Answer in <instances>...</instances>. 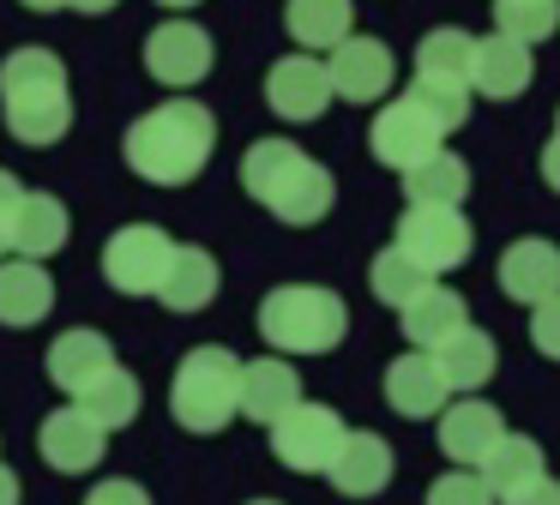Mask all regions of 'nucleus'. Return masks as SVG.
Masks as SVG:
<instances>
[{"instance_id": "obj_1", "label": "nucleus", "mask_w": 560, "mask_h": 505, "mask_svg": "<svg viewBox=\"0 0 560 505\" xmlns=\"http://www.w3.org/2000/svg\"><path fill=\"white\" fill-rule=\"evenodd\" d=\"M211 151H218V120H211V108L194 103V96L158 103L151 115H139L121 139L127 168H133L139 180H151V187H187V180L211 163Z\"/></svg>"}, {"instance_id": "obj_2", "label": "nucleus", "mask_w": 560, "mask_h": 505, "mask_svg": "<svg viewBox=\"0 0 560 505\" xmlns=\"http://www.w3.org/2000/svg\"><path fill=\"white\" fill-rule=\"evenodd\" d=\"M0 115L19 144H55L73 127V91L67 67L49 48H13L0 60Z\"/></svg>"}, {"instance_id": "obj_3", "label": "nucleus", "mask_w": 560, "mask_h": 505, "mask_svg": "<svg viewBox=\"0 0 560 505\" xmlns=\"http://www.w3.org/2000/svg\"><path fill=\"white\" fill-rule=\"evenodd\" d=\"M242 187H247V199H259L271 216H278V223H295V228L319 223V216L331 211V175H326V163H314V156H307L302 144H290V139L247 144Z\"/></svg>"}, {"instance_id": "obj_4", "label": "nucleus", "mask_w": 560, "mask_h": 505, "mask_svg": "<svg viewBox=\"0 0 560 505\" xmlns=\"http://www.w3.org/2000/svg\"><path fill=\"white\" fill-rule=\"evenodd\" d=\"M350 331V307L319 283H283L259 301V337L283 355H326Z\"/></svg>"}, {"instance_id": "obj_5", "label": "nucleus", "mask_w": 560, "mask_h": 505, "mask_svg": "<svg viewBox=\"0 0 560 505\" xmlns=\"http://www.w3.org/2000/svg\"><path fill=\"white\" fill-rule=\"evenodd\" d=\"M170 415L187 433H223L242 415V361L223 343H199L182 355L170 385Z\"/></svg>"}, {"instance_id": "obj_6", "label": "nucleus", "mask_w": 560, "mask_h": 505, "mask_svg": "<svg viewBox=\"0 0 560 505\" xmlns=\"http://www.w3.org/2000/svg\"><path fill=\"white\" fill-rule=\"evenodd\" d=\"M343 415L326 403H290L278 421H271V457H278L283 469H295V475H326V463L338 457L343 445Z\"/></svg>"}, {"instance_id": "obj_7", "label": "nucleus", "mask_w": 560, "mask_h": 505, "mask_svg": "<svg viewBox=\"0 0 560 505\" xmlns=\"http://www.w3.org/2000/svg\"><path fill=\"white\" fill-rule=\"evenodd\" d=\"M170 252H175V240L158 223H127L103 247V277L121 295H158L163 271H170Z\"/></svg>"}, {"instance_id": "obj_8", "label": "nucleus", "mask_w": 560, "mask_h": 505, "mask_svg": "<svg viewBox=\"0 0 560 505\" xmlns=\"http://www.w3.org/2000/svg\"><path fill=\"white\" fill-rule=\"evenodd\" d=\"M398 247L410 252V259H422L428 271L440 277V271H452V265L470 259L476 228L464 223L458 204H410L404 223H398Z\"/></svg>"}, {"instance_id": "obj_9", "label": "nucleus", "mask_w": 560, "mask_h": 505, "mask_svg": "<svg viewBox=\"0 0 560 505\" xmlns=\"http://www.w3.org/2000/svg\"><path fill=\"white\" fill-rule=\"evenodd\" d=\"M211 60H218L211 36L199 31V24H187V19H170V24H158V31L145 36V72L158 84H170V91L199 84L211 72Z\"/></svg>"}, {"instance_id": "obj_10", "label": "nucleus", "mask_w": 560, "mask_h": 505, "mask_svg": "<svg viewBox=\"0 0 560 505\" xmlns=\"http://www.w3.org/2000/svg\"><path fill=\"white\" fill-rule=\"evenodd\" d=\"M440 139H446V132H440L434 120H428L422 108L410 103V96L386 103V108L374 115V127H368V151H374L386 168H398V175H404V168H416L422 156H434Z\"/></svg>"}, {"instance_id": "obj_11", "label": "nucleus", "mask_w": 560, "mask_h": 505, "mask_svg": "<svg viewBox=\"0 0 560 505\" xmlns=\"http://www.w3.org/2000/svg\"><path fill=\"white\" fill-rule=\"evenodd\" d=\"M326 72H331V96H343V103H380L392 91V79H398V60H392V48L380 36H343L331 48Z\"/></svg>"}, {"instance_id": "obj_12", "label": "nucleus", "mask_w": 560, "mask_h": 505, "mask_svg": "<svg viewBox=\"0 0 560 505\" xmlns=\"http://www.w3.org/2000/svg\"><path fill=\"white\" fill-rule=\"evenodd\" d=\"M266 103H271V115H278V120H319V115H326V103H331V72H326V60H314L307 48H302V55L271 60V72H266Z\"/></svg>"}, {"instance_id": "obj_13", "label": "nucleus", "mask_w": 560, "mask_h": 505, "mask_svg": "<svg viewBox=\"0 0 560 505\" xmlns=\"http://www.w3.org/2000/svg\"><path fill=\"white\" fill-rule=\"evenodd\" d=\"M37 451H43V463L61 469V475H85V469H97L103 451H109V427H97L79 403H67L37 427Z\"/></svg>"}, {"instance_id": "obj_14", "label": "nucleus", "mask_w": 560, "mask_h": 505, "mask_svg": "<svg viewBox=\"0 0 560 505\" xmlns=\"http://www.w3.org/2000/svg\"><path fill=\"white\" fill-rule=\"evenodd\" d=\"M386 403L398 409L404 421H434L440 409L452 403V385H446V373H440V361L428 355V349H410V355H398L386 367Z\"/></svg>"}, {"instance_id": "obj_15", "label": "nucleus", "mask_w": 560, "mask_h": 505, "mask_svg": "<svg viewBox=\"0 0 560 505\" xmlns=\"http://www.w3.org/2000/svg\"><path fill=\"white\" fill-rule=\"evenodd\" d=\"M434 421H440V451L458 469H476L494 451L500 433H506V415H500L494 403H482V397H458V403H446Z\"/></svg>"}, {"instance_id": "obj_16", "label": "nucleus", "mask_w": 560, "mask_h": 505, "mask_svg": "<svg viewBox=\"0 0 560 505\" xmlns=\"http://www.w3.org/2000/svg\"><path fill=\"white\" fill-rule=\"evenodd\" d=\"M530 72H536L530 43L494 31V36H482V43H476V55H470V91L494 96V103H512V96L530 91Z\"/></svg>"}, {"instance_id": "obj_17", "label": "nucleus", "mask_w": 560, "mask_h": 505, "mask_svg": "<svg viewBox=\"0 0 560 505\" xmlns=\"http://www.w3.org/2000/svg\"><path fill=\"white\" fill-rule=\"evenodd\" d=\"M392 445L380 433H343L338 457L326 463V481L343 493V500H374L380 488L392 481Z\"/></svg>"}, {"instance_id": "obj_18", "label": "nucleus", "mask_w": 560, "mask_h": 505, "mask_svg": "<svg viewBox=\"0 0 560 505\" xmlns=\"http://www.w3.org/2000/svg\"><path fill=\"white\" fill-rule=\"evenodd\" d=\"M500 289H506L512 301H524V307H536V301L560 295V247L555 240H512L506 252H500Z\"/></svg>"}, {"instance_id": "obj_19", "label": "nucleus", "mask_w": 560, "mask_h": 505, "mask_svg": "<svg viewBox=\"0 0 560 505\" xmlns=\"http://www.w3.org/2000/svg\"><path fill=\"white\" fill-rule=\"evenodd\" d=\"M49 307H55V283L43 271V259H0V325L25 331V325L49 319Z\"/></svg>"}, {"instance_id": "obj_20", "label": "nucleus", "mask_w": 560, "mask_h": 505, "mask_svg": "<svg viewBox=\"0 0 560 505\" xmlns=\"http://www.w3.org/2000/svg\"><path fill=\"white\" fill-rule=\"evenodd\" d=\"M290 403H302V373H295L290 361H278V355L247 361L242 367V415L259 421V427H271Z\"/></svg>"}, {"instance_id": "obj_21", "label": "nucleus", "mask_w": 560, "mask_h": 505, "mask_svg": "<svg viewBox=\"0 0 560 505\" xmlns=\"http://www.w3.org/2000/svg\"><path fill=\"white\" fill-rule=\"evenodd\" d=\"M218 259H211L206 247H175L170 252V271H163V283H158V301L170 313H199V307H211L218 301Z\"/></svg>"}, {"instance_id": "obj_22", "label": "nucleus", "mask_w": 560, "mask_h": 505, "mask_svg": "<svg viewBox=\"0 0 560 505\" xmlns=\"http://www.w3.org/2000/svg\"><path fill=\"white\" fill-rule=\"evenodd\" d=\"M67 204L55 192H19L13 211V252L19 259H49V252L67 247Z\"/></svg>"}, {"instance_id": "obj_23", "label": "nucleus", "mask_w": 560, "mask_h": 505, "mask_svg": "<svg viewBox=\"0 0 560 505\" xmlns=\"http://www.w3.org/2000/svg\"><path fill=\"white\" fill-rule=\"evenodd\" d=\"M428 355L440 361V373H446L452 391H482L488 379H494L500 367V349L488 331H476V325H464V331H452L440 349H428Z\"/></svg>"}, {"instance_id": "obj_24", "label": "nucleus", "mask_w": 560, "mask_h": 505, "mask_svg": "<svg viewBox=\"0 0 560 505\" xmlns=\"http://www.w3.org/2000/svg\"><path fill=\"white\" fill-rule=\"evenodd\" d=\"M103 367H115V349H109L103 331H67V337L49 343V379L61 385L67 397H79Z\"/></svg>"}, {"instance_id": "obj_25", "label": "nucleus", "mask_w": 560, "mask_h": 505, "mask_svg": "<svg viewBox=\"0 0 560 505\" xmlns=\"http://www.w3.org/2000/svg\"><path fill=\"white\" fill-rule=\"evenodd\" d=\"M404 313V337H410L416 349H440L452 331H464L470 325V307H464V295L458 289H422V295L410 301V307H398Z\"/></svg>"}, {"instance_id": "obj_26", "label": "nucleus", "mask_w": 560, "mask_h": 505, "mask_svg": "<svg viewBox=\"0 0 560 505\" xmlns=\"http://www.w3.org/2000/svg\"><path fill=\"white\" fill-rule=\"evenodd\" d=\"M283 24H290V36L307 55H319V48L331 55V48L350 36L355 12H350V0H290V7H283Z\"/></svg>"}, {"instance_id": "obj_27", "label": "nucleus", "mask_w": 560, "mask_h": 505, "mask_svg": "<svg viewBox=\"0 0 560 505\" xmlns=\"http://www.w3.org/2000/svg\"><path fill=\"white\" fill-rule=\"evenodd\" d=\"M404 192H410V204H464V192H470V163L440 144L434 156L404 168Z\"/></svg>"}, {"instance_id": "obj_28", "label": "nucleus", "mask_w": 560, "mask_h": 505, "mask_svg": "<svg viewBox=\"0 0 560 505\" xmlns=\"http://www.w3.org/2000/svg\"><path fill=\"white\" fill-rule=\"evenodd\" d=\"M476 475H482L488 488H494V500H500V493H512V488H524V481L542 475V445H536L530 433H512L506 427L494 439V451L476 463Z\"/></svg>"}, {"instance_id": "obj_29", "label": "nucleus", "mask_w": 560, "mask_h": 505, "mask_svg": "<svg viewBox=\"0 0 560 505\" xmlns=\"http://www.w3.org/2000/svg\"><path fill=\"white\" fill-rule=\"evenodd\" d=\"M73 403L85 409V415L97 421V427H109V433H115V427H127V421L139 415V379L121 367V361H115V367H103L97 379H91L85 391L73 397Z\"/></svg>"}, {"instance_id": "obj_30", "label": "nucleus", "mask_w": 560, "mask_h": 505, "mask_svg": "<svg viewBox=\"0 0 560 505\" xmlns=\"http://www.w3.org/2000/svg\"><path fill=\"white\" fill-rule=\"evenodd\" d=\"M368 283H374V295L386 301V307H410L422 289H434V271H428L422 259H410L404 247H386L374 259V271H368Z\"/></svg>"}, {"instance_id": "obj_31", "label": "nucleus", "mask_w": 560, "mask_h": 505, "mask_svg": "<svg viewBox=\"0 0 560 505\" xmlns=\"http://www.w3.org/2000/svg\"><path fill=\"white\" fill-rule=\"evenodd\" d=\"M470 55H476V36L440 24V31H428L422 43H416V72H428V79H464V84H470Z\"/></svg>"}, {"instance_id": "obj_32", "label": "nucleus", "mask_w": 560, "mask_h": 505, "mask_svg": "<svg viewBox=\"0 0 560 505\" xmlns=\"http://www.w3.org/2000/svg\"><path fill=\"white\" fill-rule=\"evenodd\" d=\"M410 103L422 108V115L434 120L440 132H452V127H464V115H470V84H464V79H428V72H416Z\"/></svg>"}, {"instance_id": "obj_33", "label": "nucleus", "mask_w": 560, "mask_h": 505, "mask_svg": "<svg viewBox=\"0 0 560 505\" xmlns=\"http://www.w3.org/2000/svg\"><path fill=\"white\" fill-rule=\"evenodd\" d=\"M494 24L518 43H542L560 31V0H494Z\"/></svg>"}, {"instance_id": "obj_34", "label": "nucleus", "mask_w": 560, "mask_h": 505, "mask_svg": "<svg viewBox=\"0 0 560 505\" xmlns=\"http://www.w3.org/2000/svg\"><path fill=\"white\" fill-rule=\"evenodd\" d=\"M428 505H500V500L476 469H446V475L428 488Z\"/></svg>"}, {"instance_id": "obj_35", "label": "nucleus", "mask_w": 560, "mask_h": 505, "mask_svg": "<svg viewBox=\"0 0 560 505\" xmlns=\"http://www.w3.org/2000/svg\"><path fill=\"white\" fill-rule=\"evenodd\" d=\"M530 343L542 349L548 361H560V295H548L530 307Z\"/></svg>"}, {"instance_id": "obj_36", "label": "nucleus", "mask_w": 560, "mask_h": 505, "mask_svg": "<svg viewBox=\"0 0 560 505\" xmlns=\"http://www.w3.org/2000/svg\"><path fill=\"white\" fill-rule=\"evenodd\" d=\"M85 505H151V500H145V488H139V481L109 475V481H97V488L85 493Z\"/></svg>"}, {"instance_id": "obj_37", "label": "nucleus", "mask_w": 560, "mask_h": 505, "mask_svg": "<svg viewBox=\"0 0 560 505\" xmlns=\"http://www.w3.org/2000/svg\"><path fill=\"white\" fill-rule=\"evenodd\" d=\"M19 175H7V168H0V259H7V252H13V211H19Z\"/></svg>"}, {"instance_id": "obj_38", "label": "nucleus", "mask_w": 560, "mask_h": 505, "mask_svg": "<svg viewBox=\"0 0 560 505\" xmlns=\"http://www.w3.org/2000/svg\"><path fill=\"white\" fill-rule=\"evenodd\" d=\"M500 505H560V481L536 475V481H524V488L500 493Z\"/></svg>"}, {"instance_id": "obj_39", "label": "nucleus", "mask_w": 560, "mask_h": 505, "mask_svg": "<svg viewBox=\"0 0 560 505\" xmlns=\"http://www.w3.org/2000/svg\"><path fill=\"white\" fill-rule=\"evenodd\" d=\"M542 180H548V187L560 192V132H555V139H548V151H542Z\"/></svg>"}, {"instance_id": "obj_40", "label": "nucleus", "mask_w": 560, "mask_h": 505, "mask_svg": "<svg viewBox=\"0 0 560 505\" xmlns=\"http://www.w3.org/2000/svg\"><path fill=\"white\" fill-rule=\"evenodd\" d=\"M19 500H25V488H19V475H13V469L0 463V505H19Z\"/></svg>"}, {"instance_id": "obj_41", "label": "nucleus", "mask_w": 560, "mask_h": 505, "mask_svg": "<svg viewBox=\"0 0 560 505\" xmlns=\"http://www.w3.org/2000/svg\"><path fill=\"white\" fill-rule=\"evenodd\" d=\"M67 7H73V12H91V19H97V12H109L115 0H67Z\"/></svg>"}, {"instance_id": "obj_42", "label": "nucleus", "mask_w": 560, "mask_h": 505, "mask_svg": "<svg viewBox=\"0 0 560 505\" xmlns=\"http://www.w3.org/2000/svg\"><path fill=\"white\" fill-rule=\"evenodd\" d=\"M19 7H31V12H55V7H67V0H19Z\"/></svg>"}, {"instance_id": "obj_43", "label": "nucleus", "mask_w": 560, "mask_h": 505, "mask_svg": "<svg viewBox=\"0 0 560 505\" xmlns=\"http://www.w3.org/2000/svg\"><path fill=\"white\" fill-rule=\"evenodd\" d=\"M163 7H170V12H182V7H199V0H163Z\"/></svg>"}, {"instance_id": "obj_44", "label": "nucleus", "mask_w": 560, "mask_h": 505, "mask_svg": "<svg viewBox=\"0 0 560 505\" xmlns=\"http://www.w3.org/2000/svg\"><path fill=\"white\" fill-rule=\"evenodd\" d=\"M247 505H278V500H247Z\"/></svg>"}, {"instance_id": "obj_45", "label": "nucleus", "mask_w": 560, "mask_h": 505, "mask_svg": "<svg viewBox=\"0 0 560 505\" xmlns=\"http://www.w3.org/2000/svg\"><path fill=\"white\" fill-rule=\"evenodd\" d=\"M555 132H560V115H555Z\"/></svg>"}]
</instances>
